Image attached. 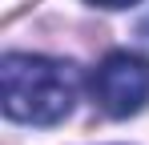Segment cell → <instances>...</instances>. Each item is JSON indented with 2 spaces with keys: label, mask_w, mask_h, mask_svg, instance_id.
Segmentation results:
<instances>
[{
  "label": "cell",
  "mask_w": 149,
  "mask_h": 145,
  "mask_svg": "<svg viewBox=\"0 0 149 145\" xmlns=\"http://www.w3.org/2000/svg\"><path fill=\"white\" fill-rule=\"evenodd\" d=\"M93 101H97L101 113L109 117H137L149 105V56L141 52H129V48H117L93 69Z\"/></svg>",
  "instance_id": "obj_2"
},
{
  "label": "cell",
  "mask_w": 149,
  "mask_h": 145,
  "mask_svg": "<svg viewBox=\"0 0 149 145\" xmlns=\"http://www.w3.org/2000/svg\"><path fill=\"white\" fill-rule=\"evenodd\" d=\"M97 8H129V4H141V0H89Z\"/></svg>",
  "instance_id": "obj_3"
},
{
  "label": "cell",
  "mask_w": 149,
  "mask_h": 145,
  "mask_svg": "<svg viewBox=\"0 0 149 145\" xmlns=\"http://www.w3.org/2000/svg\"><path fill=\"white\" fill-rule=\"evenodd\" d=\"M81 93V72L73 61L40 52H4L0 56V105L4 117L20 125H61L73 113Z\"/></svg>",
  "instance_id": "obj_1"
},
{
  "label": "cell",
  "mask_w": 149,
  "mask_h": 145,
  "mask_svg": "<svg viewBox=\"0 0 149 145\" xmlns=\"http://www.w3.org/2000/svg\"><path fill=\"white\" fill-rule=\"evenodd\" d=\"M141 36H145V40H149V16H145V20H141Z\"/></svg>",
  "instance_id": "obj_4"
}]
</instances>
